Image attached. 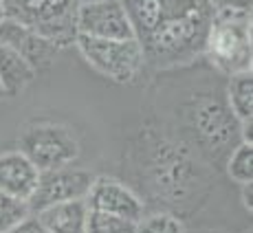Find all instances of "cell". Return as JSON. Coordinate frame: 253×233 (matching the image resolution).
<instances>
[{"instance_id":"obj_1","label":"cell","mask_w":253,"mask_h":233,"mask_svg":"<svg viewBox=\"0 0 253 233\" xmlns=\"http://www.w3.org/2000/svg\"><path fill=\"white\" fill-rule=\"evenodd\" d=\"M143 62L154 69L192 64L205 51L213 7L209 0H121Z\"/></svg>"},{"instance_id":"obj_2","label":"cell","mask_w":253,"mask_h":233,"mask_svg":"<svg viewBox=\"0 0 253 233\" xmlns=\"http://www.w3.org/2000/svg\"><path fill=\"white\" fill-rule=\"evenodd\" d=\"M187 148L209 163H218L240 143V121L233 116L229 104L211 95H201L185 108Z\"/></svg>"},{"instance_id":"obj_3","label":"cell","mask_w":253,"mask_h":233,"mask_svg":"<svg viewBox=\"0 0 253 233\" xmlns=\"http://www.w3.org/2000/svg\"><path fill=\"white\" fill-rule=\"evenodd\" d=\"M148 158V189L163 198L168 205H183L187 198L198 196V183L203 181L201 169L189 156L187 145H174L169 141H154Z\"/></svg>"},{"instance_id":"obj_4","label":"cell","mask_w":253,"mask_h":233,"mask_svg":"<svg viewBox=\"0 0 253 233\" xmlns=\"http://www.w3.org/2000/svg\"><path fill=\"white\" fill-rule=\"evenodd\" d=\"M203 55L227 77L251 71V13L249 11H213Z\"/></svg>"},{"instance_id":"obj_5","label":"cell","mask_w":253,"mask_h":233,"mask_svg":"<svg viewBox=\"0 0 253 233\" xmlns=\"http://www.w3.org/2000/svg\"><path fill=\"white\" fill-rule=\"evenodd\" d=\"M77 0H2L4 16L27 24L60 48L75 44Z\"/></svg>"},{"instance_id":"obj_6","label":"cell","mask_w":253,"mask_h":233,"mask_svg":"<svg viewBox=\"0 0 253 233\" xmlns=\"http://www.w3.org/2000/svg\"><path fill=\"white\" fill-rule=\"evenodd\" d=\"M20 152L27 154L40 172L71 165L80 156V141L69 125L55 121H33L20 132Z\"/></svg>"},{"instance_id":"obj_7","label":"cell","mask_w":253,"mask_h":233,"mask_svg":"<svg viewBox=\"0 0 253 233\" xmlns=\"http://www.w3.org/2000/svg\"><path fill=\"white\" fill-rule=\"evenodd\" d=\"M75 44L84 60L104 77L119 84H128L145 66L143 53L134 38L130 40H101V38L77 36Z\"/></svg>"},{"instance_id":"obj_8","label":"cell","mask_w":253,"mask_h":233,"mask_svg":"<svg viewBox=\"0 0 253 233\" xmlns=\"http://www.w3.org/2000/svg\"><path fill=\"white\" fill-rule=\"evenodd\" d=\"M92 181H95V176L90 172L69 167V165L55 169H44V172H40L38 185L33 189L31 198L27 200L29 209H31V213H38L44 207L57 205V202L86 198Z\"/></svg>"},{"instance_id":"obj_9","label":"cell","mask_w":253,"mask_h":233,"mask_svg":"<svg viewBox=\"0 0 253 233\" xmlns=\"http://www.w3.org/2000/svg\"><path fill=\"white\" fill-rule=\"evenodd\" d=\"M77 36L130 40L134 31L121 0H97L77 7Z\"/></svg>"},{"instance_id":"obj_10","label":"cell","mask_w":253,"mask_h":233,"mask_svg":"<svg viewBox=\"0 0 253 233\" xmlns=\"http://www.w3.org/2000/svg\"><path fill=\"white\" fill-rule=\"evenodd\" d=\"M84 200L92 211L113 213L132 222H137L145 213V202L141 200L139 194H134L126 183L110 176H95Z\"/></svg>"},{"instance_id":"obj_11","label":"cell","mask_w":253,"mask_h":233,"mask_svg":"<svg viewBox=\"0 0 253 233\" xmlns=\"http://www.w3.org/2000/svg\"><path fill=\"white\" fill-rule=\"evenodd\" d=\"M0 42L11 46L22 60H27L36 71L48 69L55 62V55L60 53V46L46 40L38 31L29 29L27 24H20L18 20L4 18L0 22Z\"/></svg>"},{"instance_id":"obj_12","label":"cell","mask_w":253,"mask_h":233,"mask_svg":"<svg viewBox=\"0 0 253 233\" xmlns=\"http://www.w3.org/2000/svg\"><path fill=\"white\" fill-rule=\"evenodd\" d=\"M40 178V169L20 150L0 154V192L29 200Z\"/></svg>"},{"instance_id":"obj_13","label":"cell","mask_w":253,"mask_h":233,"mask_svg":"<svg viewBox=\"0 0 253 233\" xmlns=\"http://www.w3.org/2000/svg\"><path fill=\"white\" fill-rule=\"evenodd\" d=\"M48 233H86V218L88 205L84 198L80 200H66L57 205L44 207L36 213Z\"/></svg>"},{"instance_id":"obj_14","label":"cell","mask_w":253,"mask_h":233,"mask_svg":"<svg viewBox=\"0 0 253 233\" xmlns=\"http://www.w3.org/2000/svg\"><path fill=\"white\" fill-rule=\"evenodd\" d=\"M38 71L22 60L11 46L0 42V86H2L4 95H20L33 79H36Z\"/></svg>"},{"instance_id":"obj_15","label":"cell","mask_w":253,"mask_h":233,"mask_svg":"<svg viewBox=\"0 0 253 233\" xmlns=\"http://www.w3.org/2000/svg\"><path fill=\"white\" fill-rule=\"evenodd\" d=\"M227 104L238 121L253 119V73L240 71L229 75L227 81Z\"/></svg>"},{"instance_id":"obj_16","label":"cell","mask_w":253,"mask_h":233,"mask_svg":"<svg viewBox=\"0 0 253 233\" xmlns=\"http://www.w3.org/2000/svg\"><path fill=\"white\" fill-rule=\"evenodd\" d=\"M227 174L236 183H240V185L251 183L253 178V145L251 143L240 141L229 152V156H227Z\"/></svg>"},{"instance_id":"obj_17","label":"cell","mask_w":253,"mask_h":233,"mask_svg":"<svg viewBox=\"0 0 253 233\" xmlns=\"http://www.w3.org/2000/svg\"><path fill=\"white\" fill-rule=\"evenodd\" d=\"M137 233H187L183 220L169 211L143 213L137 220Z\"/></svg>"},{"instance_id":"obj_18","label":"cell","mask_w":253,"mask_h":233,"mask_svg":"<svg viewBox=\"0 0 253 233\" xmlns=\"http://www.w3.org/2000/svg\"><path fill=\"white\" fill-rule=\"evenodd\" d=\"M86 233H137V222L113 216V213L88 209Z\"/></svg>"},{"instance_id":"obj_19","label":"cell","mask_w":253,"mask_h":233,"mask_svg":"<svg viewBox=\"0 0 253 233\" xmlns=\"http://www.w3.org/2000/svg\"><path fill=\"white\" fill-rule=\"evenodd\" d=\"M29 213H31V209H29L27 200H20L16 196L0 192V233H7L11 227H16L20 220H24Z\"/></svg>"},{"instance_id":"obj_20","label":"cell","mask_w":253,"mask_h":233,"mask_svg":"<svg viewBox=\"0 0 253 233\" xmlns=\"http://www.w3.org/2000/svg\"><path fill=\"white\" fill-rule=\"evenodd\" d=\"M7 233H48L44 229V225L40 222V218L36 213H29L24 220H20L16 227H11Z\"/></svg>"},{"instance_id":"obj_21","label":"cell","mask_w":253,"mask_h":233,"mask_svg":"<svg viewBox=\"0 0 253 233\" xmlns=\"http://www.w3.org/2000/svg\"><path fill=\"white\" fill-rule=\"evenodd\" d=\"M213 11H249L253 0H209Z\"/></svg>"},{"instance_id":"obj_22","label":"cell","mask_w":253,"mask_h":233,"mask_svg":"<svg viewBox=\"0 0 253 233\" xmlns=\"http://www.w3.org/2000/svg\"><path fill=\"white\" fill-rule=\"evenodd\" d=\"M242 202H245V207L251 211V183H245L242 185Z\"/></svg>"},{"instance_id":"obj_23","label":"cell","mask_w":253,"mask_h":233,"mask_svg":"<svg viewBox=\"0 0 253 233\" xmlns=\"http://www.w3.org/2000/svg\"><path fill=\"white\" fill-rule=\"evenodd\" d=\"M4 18H7V16H4V9H2V0H0V22H2Z\"/></svg>"},{"instance_id":"obj_24","label":"cell","mask_w":253,"mask_h":233,"mask_svg":"<svg viewBox=\"0 0 253 233\" xmlns=\"http://www.w3.org/2000/svg\"><path fill=\"white\" fill-rule=\"evenodd\" d=\"M196 233H222V231H216V229H203V231H196Z\"/></svg>"},{"instance_id":"obj_25","label":"cell","mask_w":253,"mask_h":233,"mask_svg":"<svg viewBox=\"0 0 253 233\" xmlns=\"http://www.w3.org/2000/svg\"><path fill=\"white\" fill-rule=\"evenodd\" d=\"M86 2H97V0H77V4H86Z\"/></svg>"},{"instance_id":"obj_26","label":"cell","mask_w":253,"mask_h":233,"mask_svg":"<svg viewBox=\"0 0 253 233\" xmlns=\"http://www.w3.org/2000/svg\"><path fill=\"white\" fill-rule=\"evenodd\" d=\"M4 95V90H2V86H0V97H2Z\"/></svg>"},{"instance_id":"obj_27","label":"cell","mask_w":253,"mask_h":233,"mask_svg":"<svg viewBox=\"0 0 253 233\" xmlns=\"http://www.w3.org/2000/svg\"><path fill=\"white\" fill-rule=\"evenodd\" d=\"M242 233H251V229H245V231H242Z\"/></svg>"}]
</instances>
